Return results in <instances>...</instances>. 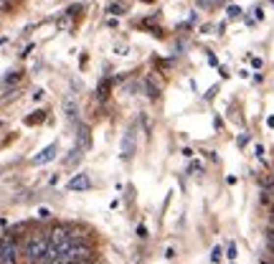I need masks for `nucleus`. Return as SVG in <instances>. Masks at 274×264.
<instances>
[{"label": "nucleus", "mask_w": 274, "mask_h": 264, "mask_svg": "<svg viewBox=\"0 0 274 264\" xmlns=\"http://www.w3.org/2000/svg\"><path fill=\"white\" fill-rule=\"evenodd\" d=\"M49 246H51V239H46L41 237V234H36V237H30L23 246V257L28 264H41L46 252H49Z\"/></svg>", "instance_id": "obj_1"}, {"label": "nucleus", "mask_w": 274, "mask_h": 264, "mask_svg": "<svg viewBox=\"0 0 274 264\" xmlns=\"http://www.w3.org/2000/svg\"><path fill=\"white\" fill-rule=\"evenodd\" d=\"M15 259H18V249H15L10 234L5 231L3 234V254H0V262L3 264H15Z\"/></svg>", "instance_id": "obj_2"}, {"label": "nucleus", "mask_w": 274, "mask_h": 264, "mask_svg": "<svg viewBox=\"0 0 274 264\" xmlns=\"http://www.w3.org/2000/svg\"><path fill=\"white\" fill-rule=\"evenodd\" d=\"M56 153H58V145L51 142V145H46V148H43L38 155H33V160H30V163H33V165H46V163H51V160L56 158Z\"/></svg>", "instance_id": "obj_3"}, {"label": "nucleus", "mask_w": 274, "mask_h": 264, "mask_svg": "<svg viewBox=\"0 0 274 264\" xmlns=\"http://www.w3.org/2000/svg\"><path fill=\"white\" fill-rule=\"evenodd\" d=\"M66 188L69 190H89L91 188V178H89L86 173H76L74 178L66 183Z\"/></svg>", "instance_id": "obj_4"}, {"label": "nucleus", "mask_w": 274, "mask_h": 264, "mask_svg": "<svg viewBox=\"0 0 274 264\" xmlns=\"http://www.w3.org/2000/svg\"><path fill=\"white\" fill-rule=\"evenodd\" d=\"M76 142H79V150H89V148H91V132H89V125L79 122V132H76Z\"/></svg>", "instance_id": "obj_5"}, {"label": "nucleus", "mask_w": 274, "mask_h": 264, "mask_svg": "<svg viewBox=\"0 0 274 264\" xmlns=\"http://www.w3.org/2000/svg\"><path fill=\"white\" fill-rule=\"evenodd\" d=\"M132 127L125 132V140H122V160H130L132 153H135V135H132Z\"/></svg>", "instance_id": "obj_6"}, {"label": "nucleus", "mask_w": 274, "mask_h": 264, "mask_svg": "<svg viewBox=\"0 0 274 264\" xmlns=\"http://www.w3.org/2000/svg\"><path fill=\"white\" fill-rule=\"evenodd\" d=\"M145 89H147V97H150V99H158V97H160V84L152 79V77L145 81Z\"/></svg>", "instance_id": "obj_7"}, {"label": "nucleus", "mask_w": 274, "mask_h": 264, "mask_svg": "<svg viewBox=\"0 0 274 264\" xmlns=\"http://www.w3.org/2000/svg\"><path fill=\"white\" fill-rule=\"evenodd\" d=\"M223 257H226V254H223L221 246H213V249H211V262H213V264H219Z\"/></svg>", "instance_id": "obj_8"}, {"label": "nucleus", "mask_w": 274, "mask_h": 264, "mask_svg": "<svg viewBox=\"0 0 274 264\" xmlns=\"http://www.w3.org/2000/svg\"><path fill=\"white\" fill-rule=\"evenodd\" d=\"M64 109H66V114L71 117V120H76V105H71V97L64 99Z\"/></svg>", "instance_id": "obj_9"}, {"label": "nucleus", "mask_w": 274, "mask_h": 264, "mask_svg": "<svg viewBox=\"0 0 274 264\" xmlns=\"http://www.w3.org/2000/svg\"><path fill=\"white\" fill-rule=\"evenodd\" d=\"M43 117H46V114H43V109H38L36 114H28V117H26V125H33V122H41V120H43Z\"/></svg>", "instance_id": "obj_10"}, {"label": "nucleus", "mask_w": 274, "mask_h": 264, "mask_svg": "<svg viewBox=\"0 0 274 264\" xmlns=\"http://www.w3.org/2000/svg\"><path fill=\"white\" fill-rule=\"evenodd\" d=\"M110 86H112V81H102V86H99V92H97V97H99V99H104L107 94H110Z\"/></svg>", "instance_id": "obj_11"}, {"label": "nucleus", "mask_w": 274, "mask_h": 264, "mask_svg": "<svg viewBox=\"0 0 274 264\" xmlns=\"http://www.w3.org/2000/svg\"><path fill=\"white\" fill-rule=\"evenodd\" d=\"M226 16H228V18H239V16H241V8H239V5H228V8H226Z\"/></svg>", "instance_id": "obj_12"}, {"label": "nucleus", "mask_w": 274, "mask_h": 264, "mask_svg": "<svg viewBox=\"0 0 274 264\" xmlns=\"http://www.w3.org/2000/svg\"><path fill=\"white\" fill-rule=\"evenodd\" d=\"M236 254H239V249H236V244H231V246H228V249H226V259H231V262H234V259H236Z\"/></svg>", "instance_id": "obj_13"}, {"label": "nucleus", "mask_w": 274, "mask_h": 264, "mask_svg": "<svg viewBox=\"0 0 274 264\" xmlns=\"http://www.w3.org/2000/svg\"><path fill=\"white\" fill-rule=\"evenodd\" d=\"M201 170H203V165L198 163V160H195V163H191V165H188V173H201Z\"/></svg>", "instance_id": "obj_14"}, {"label": "nucleus", "mask_w": 274, "mask_h": 264, "mask_svg": "<svg viewBox=\"0 0 274 264\" xmlns=\"http://www.w3.org/2000/svg\"><path fill=\"white\" fill-rule=\"evenodd\" d=\"M36 213H38V218H49V216H51V211L46 209V206H41V209H38Z\"/></svg>", "instance_id": "obj_15"}, {"label": "nucleus", "mask_w": 274, "mask_h": 264, "mask_svg": "<svg viewBox=\"0 0 274 264\" xmlns=\"http://www.w3.org/2000/svg\"><path fill=\"white\" fill-rule=\"evenodd\" d=\"M137 237H140V239H145V237H147V226H145V224L137 226Z\"/></svg>", "instance_id": "obj_16"}, {"label": "nucleus", "mask_w": 274, "mask_h": 264, "mask_svg": "<svg viewBox=\"0 0 274 264\" xmlns=\"http://www.w3.org/2000/svg\"><path fill=\"white\" fill-rule=\"evenodd\" d=\"M254 155L256 158H264V145H254Z\"/></svg>", "instance_id": "obj_17"}, {"label": "nucleus", "mask_w": 274, "mask_h": 264, "mask_svg": "<svg viewBox=\"0 0 274 264\" xmlns=\"http://www.w3.org/2000/svg\"><path fill=\"white\" fill-rule=\"evenodd\" d=\"M251 64H254V69H262V58L254 56V58H251Z\"/></svg>", "instance_id": "obj_18"}, {"label": "nucleus", "mask_w": 274, "mask_h": 264, "mask_svg": "<svg viewBox=\"0 0 274 264\" xmlns=\"http://www.w3.org/2000/svg\"><path fill=\"white\" fill-rule=\"evenodd\" d=\"M110 13H114V16H119V13H125L119 5H110Z\"/></svg>", "instance_id": "obj_19"}, {"label": "nucleus", "mask_w": 274, "mask_h": 264, "mask_svg": "<svg viewBox=\"0 0 274 264\" xmlns=\"http://www.w3.org/2000/svg\"><path fill=\"white\" fill-rule=\"evenodd\" d=\"M267 125H269V127H274V114H269V117H267Z\"/></svg>", "instance_id": "obj_20"}, {"label": "nucleus", "mask_w": 274, "mask_h": 264, "mask_svg": "<svg viewBox=\"0 0 274 264\" xmlns=\"http://www.w3.org/2000/svg\"><path fill=\"white\" fill-rule=\"evenodd\" d=\"M3 10H10V0H3Z\"/></svg>", "instance_id": "obj_21"}, {"label": "nucleus", "mask_w": 274, "mask_h": 264, "mask_svg": "<svg viewBox=\"0 0 274 264\" xmlns=\"http://www.w3.org/2000/svg\"><path fill=\"white\" fill-rule=\"evenodd\" d=\"M74 264H94V262H91V259H84V262H74Z\"/></svg>", "instance_id": "obj_22"}, {"label": "nucleus", "mask_w": 274, "mask_h": 264, "mask_svg": "<svg viewBox=\"0 0 274 264\" xmlns=\"http://www.w3.org/2000/svg\"><path fill=\"white\" fill-rule=\"evenodd\" d=\"M142 3H155V0H142Z\"/></svg>", "instance_id": "obj_23"}, {"label": "nucleus", "mask_w": 274, "mask_h": 264, "mask_svg": "<svg viewBox=\"0 0 274 264\" xmlns=\"http://www.w3.org/2000/svg\"><path fill=\"white\" fill-rule=\"evenodd\" d=\"M272 5H274V0H272Z\"/></svg>", "instance_id": "obj_24"}, {"label": "nucleus", "mask_w": 274, "mask_h": 264, "mask_svg": "<svg viewBox=\"0 0 274 264\" xmlns=\"http://www.w3.org/2000/svg\"><path fill=\"white\" fill-rule=\"evenodd\" d=\"M231 264H234V262H231Z\"/></svg>", "instance_id": "obj_25"}]
</instances>
